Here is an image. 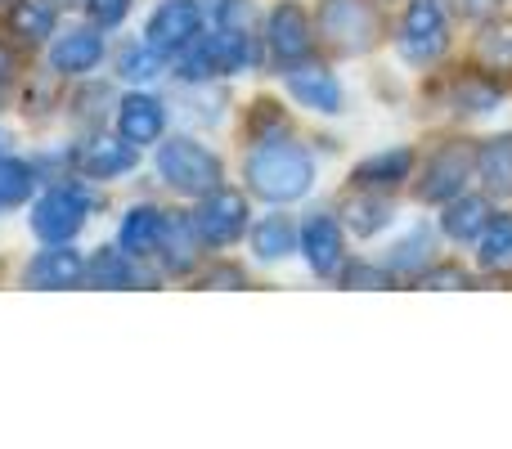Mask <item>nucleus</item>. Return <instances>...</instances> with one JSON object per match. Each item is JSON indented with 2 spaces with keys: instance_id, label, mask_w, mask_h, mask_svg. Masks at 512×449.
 <instances>
[{
  "instance_id": "10",
  "label": "nucleus",
  "mask_w": 512,
  "mask_h": 449,
  "mask_svg": "<svg viewBox=\"0 0 512 449\" xmlns=\"http://www.w3.org/2000/svg\"><path fill=\"white\" fill-rule=\"evenodd\" d=\"M283 86H288V95L297 99L301 108H310V113H342V86H337V77L324 68V63H288V72H283Z\"/></svg>"
},
{
  "instance_id": "21",
  "label": "nucleus",
  "mask_w": 512,
  "mask_h": 449,
  "mask_svg": "<svg viewBox=\"0 0 512 449\" xmlns=\"http://www.w3.org/2000/svg\"><path fill=\"white\" fill-rule=\"evenodd\" d=\"M54 0H14L9 5V32L18 36L23 45H45L54 36Z\"/></svg>"
},
{
  "instance_id": "7",
  "label": "nucleus",
  "mask_w": 512,
  "mask_h": 449,
  "mask_svg": "<svg viewBox=\"0 0 512 449\" xmlns=\"http://www.w3.org/2000/svg\"><path fill=\"white\" fill-rule=\"evenodd\" d=\"M194 225H198V234H203L207 247H230V243H239L243 229H248V198H243L239 189L216 185L212 194L198 198Z\"/></svg>"
},
{
  "instance_id": "9",
  "label": "nucleus",
  "mask_w": 512,
  "mask_h": 449,
  "mask_svg": "<svg viewBox=\"0 0 512 449\" xmlns=\"http://www.w3.org/2000/svg\"><path fill=\"white\" fill-rule=\"evenodd\" d=\"M86 225V194L77 185H54L41 203L32 207V229L45 243H68Z\"/></svg>"
},
{
  "instance_id": "23",
  "label": "nucleus",
  "mask_w": 512,
  "mask_h": 449,
  "mask_svg": "<svg viewBox=\"0 0 512 449\" xmlns=\"http://www.w3.org/2000/svg\"><path fill=\"white\" fill-rule=\"evenodd\" d=\"M477 176L490 189V198H508L512 194V135L486 140L477 149Z\"/></svg>"
},
{
  "instance_id": "32",
  "label": "nucleus",
  "mask_w": 512,
  "mask_h": 449,
  "mask_svg": "<svg viewBox=\"0 0 512 449\" xmlns=\"http://www.w3.org/2000/svg\"><path fill=\"white\" fill-rule=\"evenodd\" d=\"M86 14L95 18V27H117L131 14V0H86Z\"/></svg>"
},
{
  "instance_id": "30",
  "label": "nucleus",
  "mask_w": 512,
  "mask_h": 449,
  "mask_svg": "<svg viewBox=\"0 0 512 449\" xmlns=\"http://www.w3.org/2000/svg\"><path fill=\"white\" fill-rule=\"evenodd\" d=\"M418 283H423V288H472V274L463 270V265L441 261V265H427V270L418 274Z\"/></svg>"
},
{
  "instance_id": "36",
  "label": "nucleus",
  "mask_w": 512,
  "mask_h": 449,
  "mask_svg": "<svg viewBox=\"0 0 512 449\" xmlns=\"http://www.w3.org/2000/svg\"><path fill=\"white\" fill-rule=\"evenodd\" d=\"M59 5H77V0H59Z\"/></svg>"
},
{
  "instance_id": "11",
  "label": "nucleus",
  "mask_w": 512,
  "mask_h": 449,
  "mask_svg": "<svg viewBox=\"0 0 512 449\" xmlns=\"http://www.w3.org/2000/svg\"><path fill=\"white\" fill-rule=\"evenodd\" d=\"M72 162H77V171L86 180H113L135 167V144L122 140V135H117V140L113 135H90V140L72 153Z\"/></svg>"
},
{
  "instance_id": "34",
  "label": "nucleus",
  "mask_w": 512,
  "mask_h": 449,
  "mask_svg": "<svg viewBox=\"0 0 512 449\" xmlns=\"http://www.w3.org/2000/svg\"><path fill=\"white\" fill-rule=\"evenodd\" d=\"M14 77H18V50L9 41H0V90H5Z\"/></svg>"
},
{
  "instance_id": "4",
  "label": "nucleus",
  "mask_w": 512,
  "mask_h": 449,
  "mask_svg": "<svg viewBox=\"0 0 512 449\" xmlns=\"http://www.w3.org/2000/svg\"><path fill=\"white\" fill-rule=\"evenodd\" d=\"M396 45L405 54V63H418V68L441 59L450 50V14H445L441 0H409Z\"/></svg>"
},
{
  "instance_id": "17",
  "label": "nucleus",
  "mask_w": 512,
  "mask_h": 449,
  "mask_svg": "<svg viewBox=\"0 0 512 449\" xmlns=\"http://www.w3.org/2000/svg\"><path fill=\"white\" fill-rule=\"evenodd\" d=\"M414 176V149H387V153H369L355 162L351 185L355 189H396Z\"/></svg>"
},
{
  "instance_id": "35",
  "label": "nucleus",
  "mask_w": 512,
  "mask_h": 449,
  "mask_svg": "<svg viewBox=\"0 0 512 449\" xmlns=\"http://www.w3.org/2000/svg\"><path fill=\"white\" fill-rule=\"evenodd\" d=\"M203 283H243V270H230V265L225 270H207Z\"/></svg>"
},
{
  "instance_id": "3",
  "label": "nucleus",
  "mask_w": 512,
  "mask_h": 449,
  "mask_svg": "<svg viewBox=\"0 0 512 449\" xmlns=\"http://www.w3.org/2000/svg\"><path fill=\"white\" fill-rule=\"evenodd\" d=\"M158 176L162 185H171L185 198H203L221 185V158H216L207 144L189 140V135H176V140L162 144L158 140Z\"/></svg>"
},
{
  "instance_id": "14",
  "label": "nucleus",
  "mask_w": 512,
  "mask_h": 449,
  "mask_svg": "<svg viewBox=\"0 0 512 449\" xmlns=\"http://www.w3.org/2000/svg\"><path fill=\"white\" fill-rule=\"evenodd\" d=\"M162 131H167V108H162L153 95H126L122 104H117V135L131 140L135 149L158 144Z\"/></svg>"
},
{
  "instance_id": "19",
  "label": "nucleus",
  "mask_w": 512,
  "mask_h": 449,
  "mask_svg": "<svg viewBox=\"0 0 512 449\" xmlns=\"http://www.w3.org/2000/svg\"><path fill=\"white\" fill-rule=\"evenodd\" d=\"M162 216L158 207L140 203L131 207V212L122 216V229H117V247H122L126 256H135V261H144V256L158 252V238H162Z\"/></svg>"
},
{
  "instance_id": "24",
  "label": "nucleus",
  "mask_w": 512,
  "mask_h": 449,
  "mask_svg": "<svg viewBox=\"0 0 512 449\" xmlns=\"http://www.w3.org/2000/svg\"><path fill=\"white\" fill-rule=\"evenodd\" d=\"M297 243H301V229L292 225V216L274 212L252 229V252L261 256V261H288V256L297 252Z\"/></svg>"
},
{
  "instance_id": "1",
  "label": "nucleus",
  "mask_w": 512,
  "mask_h": 449,
  "mask_svg": "<svg viewBox=\"0 0 512 449\" xmlns=\"http://www.w3.org/2000/svg\"><path fill=\"white\" fill-rule=\"evenodd\" d=\"M248 185L256 198L265 203H297V198L310 194L315 185V162L301 144L288 140H265L248 153Z\"/></svg>"
},
{
  "instance_id": "13",
  "label": "nucleus",
  "mask_w": 512,
  "mask_h": 449,
  "mask_svg": "<svg viewBox=\"0 0 512 449\" xmlns=\"http://www.w3.org/2000/svg\"><path fill=\"white\" fill-rule=\"evenodd\" d=\"M158 256L171 274H189L203 256V234H198L194 216L185 212H167L162 216V238H158Z\"/></svg>"
},
{
  "instance_id": "29",
  "label": "nucleus",
  "mask_w": 512,
  "mask_h": 449,
  "mask_svg": "<svg viewBox=\"0 0 512 449\" xmlns=\"http://www.w3.org/2000/svg\"><path fill=\"white\" fill-rule=\"evenodd\" d=\"M117 72H122L126 81H153L162 72V54L153 50L149 41L140 45H126L122 54H117Z\"/></svg>"
},
{
  "instance_id": "31",
  "label": "nucleus",
  "mask_w": 512,
  "mask_h": 449,
  "mask_svg": "<svg viewBox=\"0 0 512 449\" xmlns=\"http://www.w3.org/2000/svg\"><path fill=\"white\" fill-rule=\"evenodd\" d=\"M391 274L382 265H346L342 270V288H387Z\"/></svg>"
},
{
  "instance_id": "16",
  "label": "nucleus",
  "mask_w": 512,
  "mask_h": 449,
  "mask_svg": "<svg viewBox=\"0 0 512 449\" xmlns=\"http://www.w3.org/2000/svg\"><path fill=\"white\" fill-rule=\"evenodd\" d=\"M27 288H81L86 283V261L68 243H50V252H36V261L23 270Z\"/></svg>"
},
{
  "instance_id": "22",
  "label": "nucleus",
  "mask_w": 512,
  "mask_h": 449,
  "mask_svg": "<svg viewBox=\"0 0 512 449\" xmlns=\"http://www.w3.org/2000/svg\"><path fill=\"white\" fill-rule=\"evenodd\" d=\"M342 216H346V229L351 234H360V238H373V234H382V229L391 225V203L378 194V189H355L351 198H346V207H342Z\"/></svg>"
},
{
  "instance_id": "37",
  "label": "nucleus",
  "mask_w": 512,
  "mask_h": 449,
  "mask_svg": "<svg viewBox=\"0 0 512 449\" xmlns=\"http://www.w3.org/2000/svg\"><path fill=\"white\" fill-rule=\"evenodd\" d=\"M0 144H5V135H0Z\"/></svg>"
},
{
  "instance_id": "6",
  "label": "nucleus",
  "mask_w": 512,
  "mask_h": 449,
  "mask_svg": "<svg viewBox=\"0 0 512 449\" xmlns=\"http://www.w3.org/2000/svg\"><path fill=\"white\" fill-rule=\"evenodd\" d=\"M203 23H207V9L198 0H162L153 9L149 27H144V41L158 54H185L203 36Z\"/></svg>"
},
{
  "instance_id": "5",
  "label": "nucleus",
  "mask_w": 512,
  "mask_h": 449,
  "mask_svg": "<svg viewBox=\"0 0 512 449\" xmlns=\"http://www.w3.org/2000/svg\"><path fill=\"white\" fill-rule=\"evenodd\" d=\"M477 176V153L468 149V144H441V149L427 158L423 167V185H418V198L423 203H450V198H459L463 189H468V180Z\"/></svg>"
},
{
  "instance_id": "20",
  "label": "nucleus",
  "mask_w": 512,
  "mask_h": 449,
  "mask_svg": "<svg viewBox=\"0 0 512 449\" xmlns=\"http://www.w3.org/2000/svg\"><path fill=\"white\" fill-rule=\"evenodd\" d=\"M490 198L481 194H459L445 203V216H441V229L454 238V243H472V238H481V229L490 225Z\"/></svg>"
},
{
  "instance_id": "12",
  "label": "nucleus",
  "mask_w": 512,
  "mask_h": 449,
  "mask_svg": "<svg viewBox=\"0 0 512 449\" xmlns=\"http://www.w3.org/2000/svg\"><path fill=\"white\" fill-rule=\"evenodd\" d=\"M301 256L315 274H337L346 261V234L333 216H310L301 225Z\"/></svg>"
},
{
  "instance_id": "18",
  "label": "nucleus",
  "mask_w": 512,
  "mask_h": 449,
  "mask_svg": "<svg viewBox=\"0 0 512 449\" xmlns=\"http://www.w3.org/2000/svg\"><path fill=\"white\" fill-rule=\"evenodd\" d=\"M472 59L490 81H512V18L481 23L477 41H472Z\"/></svg>"
},
{
  "instance_id": "15",
  "label": "nucleus",
  "mask_w": 512,
  "mask_h": 449,
  "mask_svg": "<svg viewBox=\"0 0 512 449\" xmlns=\"http://www.w3.org/2000/svg\"><path fill=\"white\" fill-rule=\"evenodd\" d=\"M99 59H104V36H99V27H72L50 50V68L59 72V77H86V72H95Z\"/></svg>"
},
{
  "instance_id": "33",
  "label": "nucleus",
  "mask_w": 512,
  "mask_h": 449,
  "mask_svg": "<svg viewBox=\"0 0 512 449\" xmlns=\"http://www.w3.org/2000/svg\"><path fill=\"white\" fill-rule=\"evenodd\" d=\"M450 5H454V14H459V18H472V23H486V18L499 9V0H450Z\"/></svg>"
},
{
  "instance_id": "28",
  "label": "nucleus",
  "mask_w": 512,
  "mask_h": 449,
  "mask_svg": "<svg viewBox=\"0 0 512 449\" xmlns=\"http://www.w3.org/2000/svg\"><path fill=\"white\" fill-rule=\"evenodd\" d=\"M36 189V167L23 158H5L0 153V212L5 207H18L23 198H32Z\"/></svg>"
},
{
  "instance_id": "8",
  "label": "nucleus",
  "mask_w": 512,
  "mask_h": 449,
  "mask_svg": "<svg viewBox=\"0 0 512 449\" xmlns=\"http://www.w3.org/2000/svg\"><path fill=\"white\" fill-rule=\"evenodd\" d=\"M265 45H270L274 63H301L310 54V45H315V23H310V14L297 5V0H283V5L270 9V18H265Z\"/></svg>"
},
{
  "instance_id": "26",
  "label": "nucleus",
  "mask_w": 512,
  "mask_h": 449,
  "mask_svg": "<svg viewBox=\"0 0 512 449\" xmlns=\"http://www.w3.org/2000/svg\"><path fill=\"white\" fill-rule=\"evenodd\" d=\"M86 279L95 283V288H131L135 256H126L122 247H104V252H95V261L86 265Z\"/></svg>"
},
{
  "instance_id": "25",
  "label": "nucleus",
  "mask_w": 512,
  "mask_h": 449,
  "mask_svg": "<svg viewBox=\"0 0 512 449\" xmlns=\"http://www.w3.org/2000/svg\"><path fill=\"white\" fill-rule=\"evenodd\" d=\"M450 99H454V108H459V113L477 117V113H495V104L504 99V90H499L486 72H468V77L454 81V95Z\"/></svg>"
},
{
  "instance_id": "38",
  "label": "nucleus",
  "mask_w": 512,
  "mask_h": 449,
  "mask_svg": "<svg viewBox=\"0 0 512 449\" xmlns=\"http://www.w3.org/2000/svg\"><path fill=\"white\" fill-rule=\"evenodd\" d=\"M0 5H5V0H0Z\"/></svg>"
},
{
  "instance_id": "27",
  "label": "nucleus",
  "mask_w": 512,
  "mask_h": 449,
  "mask_svg": "<svg viewBox=\"0 0 512 449\" xmlns=\"http://www.w3.org/2000/svg\"><path fill=\"white\" fill-rule=\"evenodd\" d=\"M481 265L490 274H508L512 270V216H490V225L481 229Z\"/></svg>"
},
{
  "instance_id": "2",
  "label": "nucleus",
  "mask_w": 512,
  "mask_h": 449,
  "mask_svg": "<svg viewBox=\"0 0 512 449\" xmlns=\"http://www.w3.org/2000/svg\"><path fill=\"white\" fill-rule=\"evenodd\" d=\"M315 36L333 45L337 54L355 59V54L373 50L382 36V14L373 0H324L315 14Z\"/></svg>"
}]
</instances>
